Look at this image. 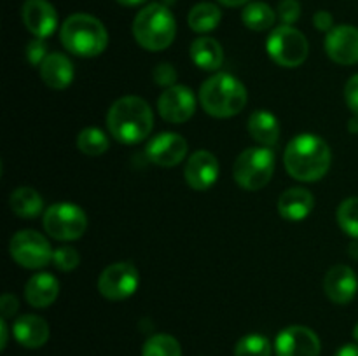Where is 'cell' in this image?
<instances>
[{
  "mask_svg": "<svg viewBox=\"0 0 358 356\" xmlns=\"http://www.w3.org/2000/svg\"><path fill=\"white\" fill-rule=\"evenodd\" d=\"M59 293V283L49 272H37L24 285V299L34 307H49Z\"/></svg>",
  "mask_w": 358,
  "mask_h": 356,
  "instance_id": "obj_20",
  "label": "cell"
},
{
  "mask_svg": "<svg viewBox=\"0 0 358 356\" xmlns=\"http://www.w3.org/2000/svg\"><path fill=\"white\" fill-rule=\"evenodd\" d=\"M266 49L273 61L283 68L301 66L310 54V44L306 37L297 28L289 24H282L269 34Z\"/></svg>",
  "mask_w": 358,
  "mask_h": 356,
  "instance_id": "obj_7",
  "label": "cell"
},
{
  "mask_svg": "<svg viewBox=\"0 0 358 356\" xmlns=\"http://www.w3.org/2000/svg\"><path fill=\"white\" fill-rule=\"evenodd\" d=\"M115 2H119L121 6H126V7H136V6H142V3H145L147 0H115Z\"/></svg>",
  "mask_w": 358,
  "mask_h": 356,
  "instance_id": "obj_41",
  "label": "cell"
},
{
  "mask_svg": "<svg viewBox=\"0 0 358 356\" xmlns=\"http://www.w3.org/2000/svg\"><path fill=\"white\" fill-rule=\"evenodd\" d=\"M275 173V154L269 147H250L238 156L233 168L236 184L245 191H261Z\"/></svg>",
  "mask_w": 358,
  "mask_h": 356,
  "instance_id": "obj_6",
  "label": "cell"
},
{
  "mask_svg": "<svg viewBox=\"0 0 358 356\" xmlns=\"http://www.w3.org/2000/svg\"><path fill=\"white\" fill-rule=\"evenodd\" d=\"M0 334H2V342H0V348L6 349V346H7V334H9V332H7L6 318H2V320H0Z\"/></svg>",
  "mask_w": 358,
  "mask_h": 356,
  "instance_id": "obj_39",
  "label": "cell"
},
{
  "mask_svg": "<svg viewBox=\"0 0 358 356\" xmlns=\"http://www.w3.org/2000/svg\"><path fill=\"white\" fill-rule=\"evenodd\" d=\"M147 157L154 164L163 168H173L184 161L187 154V142L177 133H159L147 143Z\"/></svg>",
  "mask_w": 358,
  "mask_h": 356,
  "instance_id": "obj_14",
  "label": "cell"
},
{
  "mask_svg": "<svg viewBox=\"0 0 358 356\" xmlns=\"http://www.w3.org/2000/svg\"><path fill=\"white\" fill-rule=\"evenodd\" d=\"M191 59L201 70H219L224 63V51L212 37H199L191 44Z\"/></svg>",
  "mask_w": 358,
  "mask_h": 356,
  "instance_id": "obj_23",
  "label": "cell"
},
{
  "mask_svg": "<svg viewBox=\"0 0 358 356\" xmlns=\"http://www.w3.org/2000/svg\"><path fill=\"white\" fill-rule=\"evenodd\" d=\"M80 255L76 248L72 246H59L56 248L55 253H52V264L56 269L63 272L73 271V269L79 265Z\"/></svg>",
  "mask_w": 358,
  "mask_h": 356,
  "instance_id": "obj_31",
  "label": "cell"
},
{
  "mask_svg": "<svg viewBox=\"0 0 358 356\" xmlns=\"http://www.w3.org/2000/svg\"><path fill=\"white\" fill-rule=\"evenodd\" d=\"M324 292L329 300L339 306L350 304L358 292V278L350 265L338 264L327 271L324 278Z\"/></svg>",
  "mask_w": 358,
  "mask_h": 356,
  "instance_id": "obj_17",
  "label": "cell"
},
{
  "mask_svg": "<svg viewBox=\"0 0 358 356\" xmlns=\"http://www.w3.org/2000/svg\"><path fill=\"white\" fill-rule=\"evenodd\" d=\"M140 285V274L131 262H115L98 278V292L108 300L129 299Z\"/></svg>",
  "mask_w": 358,
  "mask_h": 356,
  "instance_id": "obj_10",
  "label": "cell"
},
{
  "mask_svg": "<svg viewBox=\"0 0 358 356\" xmlns=\"http://www.w3.org/2000/svg\"><path fill=\"white\" fill-rule=\"evenodd\" d=\"M315 198L303 187H294L283 192L278 199V213L289 222H301L311 213Z\"/></svg>",
  "mask_w": 358,
  "mask_h": 356,
  "instance_id": "obj_19",
  "label": "cell"
},
{
  "mask_svg": "<svg viewBox=\"0 0 358 356\" xmlns=\"http://www.w3.org/2000/svg\"><path fill=\"white\" fill-rule=\"evenodd\" d=\"M245 27L254 31H266L275 24L276 13L264 2H252L247 3L241 13Z\"/></svg>",
  "mask_w": 358,
  "mask_h": 356,
  "instance_id": "obj_26",
  "label": "cell"
},
{
  "mask_svg": "<svg viewBox=\"0 0 358 356\" xmlns=\"http://www.w3.org/2000/svg\"><path fill=\"white\" fill-rule=\"evenodd\" d=\"M278 16L283 24H294L301 16V6L297 0H280Z\"/></svg>",
  "mask_w": 358,
  "mask_h": 356,
  "instance_id": "obj_33",
  "label": "cell"
},
{
  "mask_svg": "<svg viewBox=\"0 0 358 356\" xmlns=\"http://www.w3.org/2000/svg\"><path fill=\"white\" fill-rule=\"evenodd\" d=\"M152 79L157 86L166 87L168 89V87L175 86V82H177V70H175V66L171 63H159L154 68Z\"/></svg>",
  "mask_w": 358,
  "mask_h": 356,
  "instance_id": "obj_32",
  "label": "cell"
},
{
  "mask_svg": "<svg viewBox=\"0 0 358 356\" xmlns=\"http://www.w3.org/2000/svg\"><path fill=\"white\" fill-rule=\"evenodd\" d=\"M220 20H222V13L215 3L201 2L191 9L187 16V23L191 30L198 31V34H206L219 27Z\"/></svg>",
  "mask_w": 358,
  "mask_h": 356,
  "instance_id": "obj_25",
  "label": "cell"
},
{
  "mask_svg": "<svg viewBox=\"0 0 358 356\" xmlns=\"http://www.w3.org/2000/svg\"><path fill=\"white\" fill-rule=\"evenodd\" d=\"M320 349L318 335L303 325L287 327L276 335V356H320Z\"/></svg>",
  "mask_w": 358,
  "mask_h": 356,
  "instance_id": "obj_11",
  "label": "cell"
},
{
  "mask_svg": "<svg viewBox=\"0 0 358 356\" xmlns=\"http://www.w3.org/2000/svg\"><path fill=\"white\" fill-rule=\"evenodd\" d=\"M353 339H355L357 344H358V323L355 325V328H353Z\"/></svg>",
  "mask_w": 358,
  "mask_h": 356,
  "instance_id": "obj_44",
  "label": "cell"
},
{
  "mask_svg": "<svg viewBox=\"0 0 358 356\" xmlns=\"http://www.w3.org/2000/svg\"><path fill=\"white\" fill-rule=\"evenodd\" d=\"M63 47L80 58L100 56L108 45L107 28L91 14H72L66 17L59 30Z\"/></svg>",
  "mask_w": 358,
  "mask_h": 356,
  "instance_id": "obj_4",
  "label": "cell"
},
{
  "mask_svg": "<svg viewBox=\"0 0 358 356\" xmlns=\"http://www.w3.org/2000/svg\"><path fill=\"white\" fill-rule=\"evenodd\" d=\"M313 24L317 30L320 31H331L334 28V17L329 10H318L317 14L313 16Z\"/></svg>",
  "mask_w": 358,
  "mask_h": 356,
  "instance_id": "obj_36",
  "label": "cell"
},
{
  "mask_svg": "<svg viewBox=\"0 0 358 356\" xmlns=\"http://www.w3.org/2000/svg\"><path fill=\"white\" fill-rule=\"evenodd\" d=\"M290 177L299 181H318L327 175L332 154L327 142L313 133H303L290 140L283 154Z\"/></svg>",
  "mask_w": 358,
  "mask_h": 356,
  "instance_id": "obj_1",
  "label": "cell"
},
{
  "mask_svg": "<svg viewBox=\"0 0 358 356\" xmlns=\"http://www.w3.org/2000/svg\"><path fill=\"white\" fill-rule=\"evenodd\" d=\"M157 110L161 117L171 124H184L194 115L196 112V96L187 86L168 87L157 100Z\"/></svg>",
  "mask_w": 358,
  "mask_h": 356,
  "instance_id": "obj_12",
  "label": "cell"
},
{
  "mask_svg": "<svg viewBox=\"0 0 358 356\" xmlns=\"http://www.w3.org/2000/svg\"><path fill=\"white\" fill-rule=\"evenodd\" d=\"M336 218L343 232H346L353 239H358V198L345 199L339 205Z\"/></svg>",
  "mask_w": 358,
  "mask_h": 356,
  "instance_id": "obj_30",
  "label": "cell"
},
{
  "mask_svg": "<svg viewBox=\"0 0 358 356\" xmlns=\"http://www.w3.org/2000/svg\"><path fill=\"white\" fill-rule=\"evenodd\" d=\"M9 206L21 218H35L44 209V199L35 188L17 187L9 198Z\"/></svg>",
  "mask_w": 358,
  "mask_h": 356,
  "instance_id": "obj_24",
  "label": "cell"
},
{
  "mask_svg": "<svg viewBox=\"0 0 358 356\" xmlns=\"http://www.w3.org/2000/svg\"><path fill=\"white\" fill-rule=\"evenodd\" d=\"M13 334L23 348L37 349L48 342L49 327L44 318L37 314H23L14 321Z\"/></svg>",
  "mask_w": 358,
  "mask_h": 356,
  "instance_id": "obj_18",
  "label": "cell"
},
{
  "mask_svg": "<svg viewBox=\"0 0 358 356\" xmlns=\"http://www.w3.org/2000/svg\"><path fill=\"white\" fill-rule=\"evenodd\" d=\"M348 251H350V255L355 258V260H358V239H355V243H353V244H350Z\"/></svg>",
  "mask_w": 358,
  "mask_h": 356,
  "instance_id": "obj_42",
  "label": "cell"
},
{
  "mask_svg": "<svg viewBox=\"0 0 358 356\" xmlns=\"http://www.w3.org/2000/svg\"><path fill=\"white\" fill-rule=\"evenodd\" d=\"M348 129H350V131H352V133H358V117L352 119V121H350Z\"/></svg>",
  "mask_w": 358,
  "mask_h": 356,
  "instance_id": "obj_43",
  "label": "cell"
},
{
  "mask_svg": "<svg viewBox=\"0 0 358 356\" xmlns=\"http://www.w3.org/2000/svg\"><path fill=\"white\" fill-rule=\"evenodd\" d=\"M177 34V23L163 3H149L133 21V37L147 51H163L170 47Z\"/></svg>",
  "mask_w": 358,
  "mask_h": 356,
  "instance_id": "obj_5",
  "label": "cell"
},
{
  "mask_svg": "<svg viewBox=\"0 0 358 356\" xmlns=\"http://www.w3.org/2000/svg\"><path fill=\"white\" fill-rule=\"evenodd\" d=\"M234 356H271V344L261 334H248L234 346Z\"/></svg>",
  "mask_w": 358,
  "mask_h": 356,
  "instance_id": "obj_29",
  "label": "cell"
},
{
  "mask_svg": "<svg viewBox=\"0 0 358 356\" xmlns=\"http://www.w3.org/2000/svg\"><path fill=\"white\" fill-rule=\"evenodd\" d=\"M17 307H20V304H17V299L14 295H10V293H6V295H2V299H0V311H2V318H13L14 314H16Z\"/></svg>",
  "mask_w": 358,
  "mask_h": 356,
  "instance_id": "obj_37",
  "label": "cell"
},
{
  "mask_svg": "<svg viewBox=\"0 0 358 356\" xmlns=\"http://www.w3.org/2000/svg\"><path fill=\"white\" fill-rule=\"evenodd\" d=\"M184 177L194 191H208L219 178V161L208 150H196L185 163Z\"/></svg>",
  "mask_w": 358,
  "mask_h": 356,
  "instance_id": "obj_15",
  "label": "cell"
},
{
  "mask_svg": "<svg viewBox=\"0 0 358 356\" xmlns=\"http://www.w3.org/2000/svg\"><path fill=\"white\" fill-rule=\"evenodd\" d=\"M248 133L262 147H273L280 140V122L271 112L255 110L248 119Z\"/></svg>",
  "mask_w": 358,
  "mask_h": 356,
  "instance_id": "obj_22",
  "label": "cell"
},
{
  "mask_svg": "<svg viewBox=\"0 0 358 356\" xmlns=\"http://www.w3.org/2000/svg\"><path fill=\"white\" fill-rule=\"evenodd\" d=\"M107 128L119 143L135 145L145 140L152 131V110L142 98L122 96L108 108Z\"/></svg>",
  "mask_w": 358,
  "mask_h": 356,
  "instance_id": "obj_2",
  "label": "cell"
},
{
  "mask_svg": "<svg viewBox=\"0 0 358 356\" xmlns=\"http://www.w3.org/2000/svg\"><path fill=\"white\" fill-rule=\"evenodd\" d=\"M24 27L35 38H48L58 27V14L48 0H24L21 9Z\"/></svg>",
  "mask_w": 358,
  "mask_h": 356,
  "instance_id": "obj_16",
  "label": "cell"
},
{
  "mask_svg": "<svg viewBox=\"0 0 358 356\" xmlns=\"http://www.w3.org/2000/svg\"><path fill=\"white\" fill-rule=\"evenodd\" d=\"M9 253L16 264L24 269H41L52 262V248L37 230L24 229L14 234L9 241Z\"/></svg>",
  "mask_w": 358,
  "mask_h": 356,
  "instance_id": "obj_9",
  "label": "cell"
},
{
  "mask_svg": "<svg viewBox=\"0 0 358 356\" xmlns=\"http://www.w3.org/2000/svg\"><path fill=\"white\" fill-rule=\"evenodd\" d=\"M44 38H34V40L30 42V44L27 45V58L28 61L31 63V65L35 66H41V63L45 59V44Z\"/></svg>",
  "mask_w": 358,
  "mask_h": 356,
  "instance_id": "obj_34",
  "label": "cell"
},
{
  "mask_svg": "<svg viewBox=\"0 0 358 356\" xmlns=\"http://www.w3.org/2000/svg\"><path fill=\"white\" fill-rule=\"evenodd\" d=\"M142 356H182V348L173 335L156 334L145 341Z\"/></svg>",
  "mask_w": 358,
  "mask_h": 356,
  "instance_id": "obj_27",
  "label": "cell"
},
{
  "mask_svg": "<svg viewBox=\"0 0 358 356\" xmlns=\"http://www.w3.org/2000/svg\"><path fill=\"white\" fill-rule=\"evenodd\" d=\"M199 103L212 117H233L247 105V89L241 80L231 73H215L203 82L199 89Z\"/></svg>",
  "mask_w": 358,
  "mask_h": 356,
  "instance_id": "obj_3",
  "label": "cell"
},
{
  "mask_svg": "<svg viewBox=\"0 0 358 356\" xmlns=\"http://www.w3.org/2000/svg\"><path fill=\"white\" fill-rule=\"evenodd\" d=\"M345 100L353 115L358 117V73L350 77V80L345 86Z\"/></svg>",
  "mask_w": 358,
  "mask_h": 356,
  "instance_id": "obj_35",
  "label": "cell"
},
{
  "mask_svg": "<svg viewBox=\"0 0 358 356\" xmlns=\"http://www.w3.org/2000/svg\"><path fill=\"white\" fill-rule=\"evenodd\" d=\"M325 51L329 58L343 66L358 63V28L352 24H338L325 37Z\"/></svg>",
  "mask_w": 358,
  "mask_h": 356,
  "instance_id": "obj_13",
  "label": "cell"
},
{
  "mask_svg": "<svg viewBox=\"0 0 358 356\" xmlns=\"http://www.w3.org/2000/svg\"><path fill=\"white\" fill-rule=\"evenodd\" d=\"M219 3H222V6L226 7H238V6H245V3H248L250 0H217Z\"/></svg>",
  "mask_w": 358,
  "mask_h": 356,
  "instance_id": "obj_40",
  "label": "cell"
},
{
  "mask_svg": "<svg viewBox=\"0 0 358 356\" xmlns=\"http://www.w3.org/2000/svg\"><path fill=\"white\" fill-rule=\"evenodd\" d=\"M77 147L86 156H101L108 150V138L101 129L86 128L77 136Z\"/></svg>",
  "mask_w": 358,
  "mask_h": 356,
  "instance_id": "obj_28",
  "label": "cell"
},
{
  "mask_svg": "<svg viewBox=\"0 0 358 356\" xmlns=\"http://www.w3.org/2000/svg\"><path fill=\"white\" fill-rule=\"evenodd\" d=\"M45 232L58 241H76L86 232L87 216L73 202H56L44 212Z\"/></svg>",
  "mask_w": 358,
  "mask_h": 356,
  "instance_id": "obj_8",
  "label": "cell"
},
{
  "mask_svg": "<svg viewBox=\"0 0 358 356\" xmlns=\"http://www.w3.org/2000/svg\"><path fill=\"white\" fill-rule=\"evenodd\" d=\"M41 77L45 86L65 89L73 80V65L62 52H51L41 63Z\"/></svg>",
  "mask_w": 358,
  "mask_h": 356,
  "instance_id": "obj_21",
  "label": "cell"
},
{
  "mask_svg": "<svg viewBox=\"0 0 358 356\" xmlns=\"http://www.w3.org/2000/svg\"><path fill=\"white\" fill-rule=\"evenodd\" d=\"M336 356H358V344H345Z\"/></svg>",
  "mask_w": 358,
  "mask_h": 356,
  "instance_id": "obj_38",
  "label": "cell"
}]
</instances>
